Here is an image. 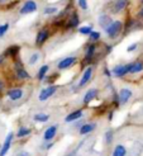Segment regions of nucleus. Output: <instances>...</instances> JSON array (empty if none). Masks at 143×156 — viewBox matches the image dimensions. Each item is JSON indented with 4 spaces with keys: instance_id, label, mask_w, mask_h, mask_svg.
<instances>
[{
    "instance_id": "nucleus-1",
    "label": "nucleus",
    "mask_w": 143,
    "mask_h": 156,
    "mask_svg": "<svg viewBox=\"0 0 143 156\" xmlns=\"http://www.w3.org/2000/svg\"><path fill=\"white\" fill-rule=\"evenodd\" d=\"M122 28H123V23L120 20H115V22H112V24L108 26L105 30L109 38H115L122 32Z\"/></svg>"
},
{
    "instance_id": "nucleus-2",
    "label": "nucleus",
    "mask_w": 143,
    "mask_h": 156,
    "mask_svg": "<svg viewBox=\"0 0 143 156\" xmlns=\"http://www.w3.org/2000/svg\"><path fill=\"white\" fill-rule=\"evenodd\" d=\"M56 91H57V85H51V87H47V88L41 90V93H39V95H38V99L41 100V102H44V100L50 99Z\"/></svg>"
},
{
    "instance_id": "nucleus-3",
    "label": "nucleus",
    "mask_w": 143,
    "mask_h": 156,
    "mask_svg": "<svg viewBox=\"0 0 143 156\" xmlns=\"http://www.w3.org/2000/svg\"><path fill=\"white\" fill-rule=\"evenodd\" d=\"M132 95H133V93H132L131 89H128V88L120 89V91H119V95H118V102H119V104H120V105L127 104V103L129 102V99L132 98Z\"/></svg>"
},
{
    "instance_id": "nucleus-4",
    "label": "nucleus",
    "mask_w": 143,
    "mask_h": 156,
    "mask_svg": "<svg viewBox=\"0 0 143 156\" xmlns=\"http://www.w3.org/2000/svg\"><path fill=\"white\" fill-rule=\"evenodd\" d=\"M92 73H94V69H92L91 66H89V67H87V69L85 70V71H84V74H82V76H81L80 81H78V85H77V87H78V88L85 87V85L91 80V77H92Z\"/></svg>"
},
{
    "instance_id": "nucleus-5",
    "label": "nucleus",
    "mask_w": 143,
    "mask_h": 156,
    "mask_svg": "<svg viewBox=\"0 0 143 156\" xmlns=\"http://www.w3.org/2000/svg\"><path fill=\"white\" fill-rule=\"evenodd\" d=\"M37 10V3L34 0H27V2L23 4L22 9H20V14H29V13H34Z\"/></svg>"
},
{
    "instance_id": "nucleus-6",
    "label": "nucleus",
    "mask_w": 143,
    "mask_h": 156,
    "mask_svg": "<svg viewBox=\"0 0 143 156\" xmlns=\"http://www.w3.org/2000/svg\"><path fill=\"white\" fill-rule=\"evenodd\" d=\"M76 62V57L75 56H70V57H65L62 58L58 64H57V69L58 70H66L68 67H71Z\"/></svg>"
},
{
    "instance_id": "nucleus-7",
    "label": "nucleus",
    "mask_w": 143,
    "mask_h": 156,
    "mask_svg": "<svg viewBox=\"0 0 143 156\" xmlns=\"http://www.w3.org/2000/svg\"><path fill=\"white\" fill-rule=\"evenodd\" d=\"M13 137H14V133L13 132H9L5 138V141L3 144V147L0 149V156H5L8 154V151L10 150V146H12V141H13Z\"/></svg>"
},
{
    "instance_id": "nucleus-8",
    "label": "nucleus",
    "mask_w": 143,
    "mask_h": 156,
    "mask_svg": "<svg viewBox=\"0 0 143 156\" xmlns=\"http://www.w3.org/2000/svg\"><path fill=\"white\" fill-rule=\"evenodd\" d=\"M112 73L117 77H123L127 74H129V65H117Z\"/></svg>"
},
{
    "instance_id": "nucleus-9",
    "label": "nucleus",
    "mask_w": 143,
    "mask_h": 156,
    "mask_svg": "<svg viewBox=\"0 0 143 156\" xmlns=\"http://www.w3.org/2000/svg\"><path fill=\"white\" fill-rule=\"evenodd\" d=\"M48 37H50V30L47 29V28H44V29H41L38 32V34H37V38H36V44L38 46H42L47 40H48Z\"/></svg>"
},
{
    "instance_id": "nucleus-10",
    "label": "nucleus",
    "mask_w": 143,
    "mask_h": 156,
    "mask_svg": "<svg viewBox=\"0 0 143 156\" xmlns=\"http://www.w3.org/2000/svg\"><path fill=\"white\" fill-rule=\"evenodd\" d=\"M56 135H57V126L56 124H53V126H51V127H48L46 131H44V135H43V138H44V141H47V142H51L52 140L56 137Z\"/></svg>"
},
{
    "instance_id": "nucleus-11",
    "label": "nucleus",
    "mask_w": 143,
    "mask_h": 156,
    "mask_svg": "<svg viewBox=\"0 0 143 156\" xmlns=\"http://www.w3.org/2000/svg\"><path fill=\"white\" fill-rule=\"evenodd\" d=\"M23 90L19 89V88H15V89H10L9 91H8V97H9L10 100H13V102H17V100L22 99L23 98Z\"/></svg>"
},
{
    "instance_id": "nucleus-12",
    "label": "nucleus",
    "mask_w": 143,
    "mask_h": 156,
    "mask_svg": "<svg viewBox=\"0 0 143 156\" xmlns=\"http://www.w3.org/2000/svg\"><path fill=\"white\" fill-rule=\"evenodd\" d=\"M82 114H84L82 109H77V111H74V112H71L70 114H67V115H66L65 122H66V123H70V122L77 121V119H80V118H81Z\"/></svg>"
},
{
    "instance_id": "nucleus-13",
    "label": "nucleus",
    "mask_w": 143,
    "mask_h": 156,
    "mask_svg": "<svg viewBox=\"0 0 143 156\" xmlns=\"http://www.w3.org/2000/svg\"><path fill=\"white\" fill-rule=\"evenodd\" d=\"M98 89H95V88H92V89H89L86 91V94L84 95V103L85 104H89L92 99H95L96 98V95H98Z\"/></svg>"
},
{
    "instance_id": "nucleus-14",
    "label": "nucleus",
    "mask_w": 143,
    "mask_h": 156,
    "mask_svg": "<svg viewBox=\"0 0 143 156\" xmlns=\"http://www.w3.org/2000/svg\"><path fill=\"white\" fill-rule=\"evenodd\" d=\"M143 70V62L136 61L133 64H129V74H138Z\"/></svg>"
},
{
    "instance_id": "nucleus-15",
    "label": "nucleus",
    "mask_w": 143,
    "mask_h": 156,
    "mask_svg": "<svg viewBox=\"0 0 143 156\" xmlns=\"http://www.w3.org/2000/svg\"><path fill=\"white\" fill-rule=\"evenodd\" d=\"M95 127H96V124L95 123H85V124H82V126L80 127V135L90 133V132H92L95 129Z\"/></svg>"
},
{
    "instance_id": "nucleus-16",
    "label": "nucleus",
    "mask_w": 143,
    "mask_h": 156,
    "mask_svg": "<svg viewBox=\"0 0 143 156\" xmlns=\"http://www.w3.org/2000/svg\"><path fill=\"white\" fill-rule=\"evenodd\" d=\"M15 71H17V77L20 80H27L29 79V74L26 71L24 67H17L15 69Z\"/></svg>"
},
{
    "instance_id": "nucleus-17",
    "label": "nucleus",
    "mask_w": 143,
    "mask_h": 156,
    "mask_svg": "<svg viewBox=\"0 0 143 156\" xmlns=\"http://www.w3.org/2000/svg\"><path fill=\"white\" fill-rule=\"evenodd\" d=\"M125 155H127V149L123 145H117L112 154V156H125Z\"/></svg>"
},
{
    "instance_id": "nucleus-18",
    "label": "nucleus",
    "mask_w": 143,
    "mask_h": 156,
    "mask_svg": "<svg viewBox=\"0 0 143 156\" xmlns=\"http://www.w3.org/2000/svg\"><path fill=\"white\" fill-rule=\"evenodd\" d=\"M95 50H96V46H95L94 43H91V44H89V46H87L86 52H85V58H86L87 61L92 58L94 53H95Z\"/></svg>"
},
{
    "instance_id": "nucleus-19",
    "label": "nucleus",
    "mask_w": 143,
    "mask_h": 156,
    "mask_svg": "<svg viewBox=\"0 0 143 156\" xmlns=\"http://www.w3.org/2000/svg\"><path fill=\"white\" fill-rule=\"evenodd\" d=\"M78 23H80V19H78V15L74 12L72 14H71L70 17V20H68V26L67 27H71V28H75L78 26Z\"/></svg>"
},
{
    "instance_id": "nucleus-20",
    "label": "nucleus",
    "mask_w": 143,
    "mask_h": 156,
    "mask_svg": "<svg viewBox=\"0 0 143 156\" xmlns=\"http://www.w3.org/2000/svg\"><path fill=\"white\" fill-rule=\"evenodd\" d=\"M19 50H20L19 46H10V47L5 51V56H12V57L17 56L19 53Z\"/></svg>"
},
{
    "instance_id": "nucleus-21",
    "label": "nucleus",
    "mask_w": 143,
    "mask_h": 156,
    "mask_svg": "<svg viewBox=\"0 0 143 156\" xmlns=\"http://www.w3.org/2000/svg\"><path fill=\"white\" fill-rule=\"evenodd\" d=\"M125 5H127V0H117V2L114 3V12L115 13L122 12L125 8Z\"/></svg>"
},
{
    "instance_id": "nucleus-22",
    "label": "nucleus",
    "mask_w": 143,
    "mask_h": 156,
    "mask_svg": "<svg viewBox=\"0 0 143 156\" xmlns=\"http://www.w3.org/2000/svg\"><path fill=\"white\" fill-rule=\"evenodd\" d=\"M30 133H32V129H30V128H28V127H20V128L18 129V132H17V136H18L19 138H23V137L29 136Z\"/></svg>"
},
{
    "instance_id": "nucleus-23",
    "label": "nucleus",
    "mask_w": 143,
    "mask_h": 156,
    "mask_svg": "<svg viewBox=\"0 0 143 156\" xmlns=\"http://www.w3.org/2000/svg\"><path fill=\"white\" fill-rule=\"evenodd\" d=\"M33 119L36 122H41V123H44L50 119V115L48 114H46V113H37L34 117H33Z\"/></svg>"
},
{
    "instance_id": "nucleus-24",
    "label": "nucleus",
    "mask_w": 143,
    "mask_h": 156,
    "mask_svg": "<svg viewBox=\"0 0 143 156\" xmlns=\"http://www.w3.org/2000/svg\"><path fill=\"white\" fill-rule=\"evenodd\" d=\"M48 66L47 65H43V66H41V69L38 70V74H37V79L38 80H43L44 79V76H46V74L48 73Z\"/></svg>"
},
{
    "instance_id": "nucleus-25",
    "label": "nucleus",
    "mask_w": 143,
    "mask_h": 156,
    "mask_svg": "<svg viewBox=\"0 0 143 156\" xmlns=\"http://www.w3.org/2000/svg\"><path fill=\"white\" fill-rule=\"evenodd\" d=\"M108 24H109V26L112 24V20H110V18L106 17V15H103V17H100V26L104 27V28L106 29V28H108Z\"/></svg>"
},
{
    "instance_id": "nucleus-26",
    "label": "nucleus",
    "mask_w": 143,
    "mask_h": 156,
    "mask_svg": "<svg viewBox=\"0 0 143 156\" xmlns=\"http://www.w3.org/2000/svg\"><path fill=\"white\" fill-rule=\"evenodd\" d=\"M39 53L38 52H34V53H32L30 55V57H29V60H28V62H29V65L30 66H33V65H36L37 64V61L39 60Z\"/></svg>"
},
{
    "instance_id": "nucleus-27",
    "label": "nucleus",
    "mask_w": 143,
    "mask_h": 156,
    "mask_svg": "<svg viewBox=\"0 0 143 156\" xmlns=\"http://www.w3.org/2000/svg\"><path fill=\"white\" fill-rule=\"evenodd\" d=\"M78 32H80L81 34H89L92 32V28L91 27H81L80 29H78Z\"/></svg>"
},
{
    "instance_id": "nucleus-28",
    "label": "nucleus",
    "mask_w": 143,
    "mask_h": 156,
    "mask_svg": "<svg viewBox=\"0 0 143 156\" xmlns=\"http://www.w3.org/2000/svg\"><path fill=\"white\" fill-rule=\"evenodd\" d=\"M57 12H58V9L56 6H48V8H46L44 9V14H54Z\"/></svg>"
},
{
    "instance_id": "nucleus-29",
    "label": "nucleus",
    "mask_w": 143,
    "mask_h": 156,
    "mask_svg": "<svg viewBox=\"0 0 143 156\" xmlns=\"http://www.w3.org/2000/svg\"><path fill=\"white\" fill-rule=\"evenodd\" d=\"M113 141V132L112 131H108L106 135H105V142L106 144H110Z\"/></svg>"
},
{
    "instance_id": "nucleus-30",
    "label": "nucleus",
    "mask_w": 143,
    "mask_h": 156,
    "mask_svg": "<svg viewBox=\"0 0 143 156\" xmlns=\"http://www.w3.org/2000/svg\"><path fill=\"white\" fill-rule=\"evenodd\" d=\"M8 28H9V24H8V23H5L4 26H0V37H3L6 33Z\"/></svg>"
},
{
    "instance_id": "nucleus-31",
    "label": "nucleus",
    "mask_w": 143,
    "mask_h": 156,
    "mask_svg": "<svg viewBox=\"0 0 143 156\" xmlns=\"http://www.w3.org/2000/svg\"><path fill=\"white\" fill-rule=\"evenodd\" d=\"M100 38V33L99 32H91L90 33V40L91 41H98Z\"/></svg>"
},
{
    "instance_id": "nucleus-32",
    "label": "nucleus",
    "mask_w": 143,
    "mask_h": 156,
    "mask_svg": "<svg viewBox=\"0 0 143 156\" xmlns=\"http://www.w3.org/2000/svg\"><path fill=\"white\" fill-rule=\"evenodd\" d=\"M78 6H80L82 10H86L87 9V0H78Z\"/></svg>"
},
{
    "instance_id": "nucleus-33",
    "label": "nucleus",
    "mask_w": 143,
    "mask_h": 156,
    "mask_svg": "<svg viewBox=\"0 0 143 156\" xmlns=\"http://www.w3.org/2000/svg\"><path fill=\"white\" fill-rule=\"evenodd\" d=\"M136 48H137V43H134V44L129 46V47H128V48H127V51H128V52H132V51H134V50H136Z\"/></svg>"
},
{
    "instance_id": "nucleus-34",
    "label": "nucleus",
    "mask_w": 143,
    "mask_h": 156,
    "mask_svg": "<svg viewBox=\"0 0 143 156\" xmlns=\"http://www.w3.org/2000/svg\"><path fill=\"white\" fill-rule=\"evenodd\" d=\"M17 156H30V154L28 151H20L17 154Z\"/></svg>"
},
{
    "instance_id": "nucleus-35",
    "label": "nucleus",
    "mask_w": 143,
    "mask_h": 156,
    "mask_svg": "<svg viewBox=\"0 0 143 156\" xmlns=\"http://www.w3.org/2000/svg\"><path fill=\"white\" fill-rule=\"evenodd\" d=\"M3 88H4V83H3L2 80H0V91L3 90Z\"/></svg>"
},
{
    "instance_id": "nucleus-36",
    "label": "nucleus",
    "mask_w": 143,
    "mask_h": 156,
    "mask_svg": "<svg viewBox=\"0 0 143 156\" xmlns=\"http://www.w3.org/2000/svg\"><path fill=\"white\" fill-rule=\"evenodd\" d=\"M139 14H141V17H142V18H143V9H142V10H141V13H139Z\"/></svg>"
},
{
    "instance_id": "nucleus-37",
    "label": "nucleus",
    "mask_w": 143,
    "mask_h": 156,
    "mask_svg": "<svg viewBox=\"0 0 143 156\" xmlns=\"http://www.w3.org/2000/svg\"><path fill=\"white\" fill-rule=\"evenodd\" d=\"M4 2H6V0H0V3H4Z\"/></svg>"
}]
</instances>
